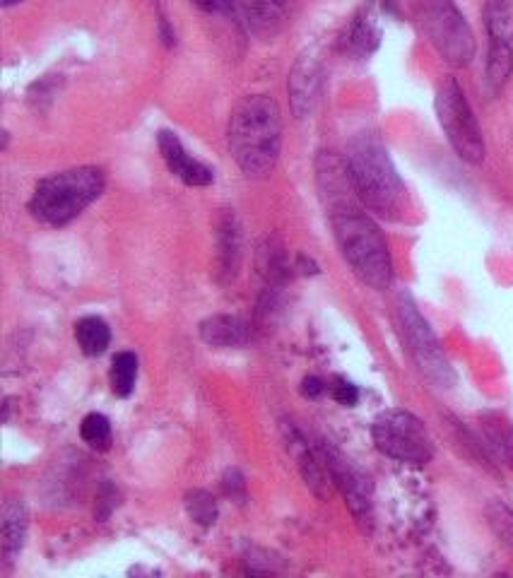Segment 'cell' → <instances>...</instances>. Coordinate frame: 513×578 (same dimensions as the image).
I'll list each match as a JSON object with an SVG mask.
<instances>
[{"label": "cell", "instance_id": "cell-1", "mask_svg": "<svg viewBox=\"0 0 513 578\" xmlns=\"http://www.w3.org/2000/svg\"><path fill=\"white\" fill-rule=\"evenodd\" d=\"M229 150L246 176H265L275 167L282 147L280 106L268 94H249L229 119Z\"/></svg>", "mask_w": 513, "mask_h": 578}, {"label": "cell", "instance_id": "cell-2", "mask_svg": "<svg viewBox=\"0 0 513 578\" xmlns=\"http://www.w3.org/2000/svg\"><path fill=\"white\" fill-rule=\"evenodd\" d=\"M345 162L364 208L388 220L403 212L408 191L381 140H376L374 135H359L352 140Z\"/></svg>", "mask_w": 513, "mask_h": 578}, {"label": "cell", "instance_id": "cell-3", "mask_svg": "<svg viewBox=\"0 0 513 578\" xmlns=\"http://www.w3.org/2000/svg\"><path fill=\"white\" fill-rule=\"evenodd\" d=\"M330 224H333L342 258L350 265L352 273L371 289H386L391 285V251H388L379 224L359 208L335 212L330 215Z\"/></svg>", "mask_w": 513, "mask_h": 578}, {"label": "cell", "instance_id": "cell-4", "mask_svg": "<svg viewBox=\"0 0 513 578\" xmlns=\"http://www.w3.org/2000/svg\"><path fill=\"white\" fill-rule=\"evenodd\" d=\"M106 179L99 167H73L41 179L29 200V212L39 222L63 227L80 217L104 193Z\"/></svg>", "mask_w": 513, "mask_h": 578}, {"label": "cell", "instance_id": "cell-5", "mask_svg": "<svg viewBox=\"0 0 513 578\" xmlns=\"http://www.w3.org/2000/svg\"><path fill=\"white\" fill-rule=\"evenodd\" d=\"M395 309H398L400 330H403V338L408 342L410 355L415 359L417 369L422 371L424 379L434 383L436 388H451L456 383V374H453L434 330L429 328L427 318L420 314L410 294H400Z\"/></svg>", "mask_w": 513, "mask_h": 578}, {"label": "cell", "instance_id": "cell-6", "mask_svg": "<svg viewBox=\"0 0 513 578\" xmlns=\"http://www.w3.org/2000/svg\"><path fill=\"white\" fill-rule=\"evenodd\" d=\"M374 444L388 458L408 465H427L434 456L432 439L420 417L408 410L381 412L371 427Z\"/></svg>", "mask_w": 513, "mask_h": 578}, {"label": "cell", "instance_id": "cell-7", "mask_svg": "<svg viewBox=\"0 0 513 578\" xmlns=\"http://www.w3.org/2000/svg\"><path fill=\"white\" fill-rule=\"evenodd\" d=\"M436 116L444 128L448 143L456 155L470 164H480L485 159V138L477 123L463 87L458 80L448 78L436 92Z\"/></svg>", "mask_w": 513, "mask_h": 578}, {"label": "cell", "instance_id": "cell-8", "mask_svg": "<svg viewBox=\"0 0 513 578\" xmlns=\"http://www.w3.org/2000/svg\"><path fill=\"white\" fill-rule=\"evenodd\" d=\"M424 32L446 63L461 68L475 56V37L451 0H432L424 10Z\"/></svg>", "mask_w": 513, "mask_h": 578}, {"label": "cell", "instance_id": "cell-9", "mask_svg": "<svg viewBox=\"0 0 513 578\" xmlns=\"http://www.w3.org/2000/svg\"><path fill=\"white\" fill-rule=\"evenodd\" d=\"M321 460L326 465L330 480L335 482V487L340 489L342 497H345L347 506H350L352 516L359 523H371V482L369 477L352 463L345 453H340L338 448L330 446L328 441L321 444Z\"/></svg>", "mask_w": 513, "mask_h": 578}, {"label": "cell", "instance_id": "cell-10", "mask_svg": "<svg viewBox=\"0 0 513 578\" xmlns=\"http://www.w3.org/2000/svg\"><path fill=\"white\" fill-rule=\"evenodd\" d=\"M157 145L167 169L176 176V179L184 181L186 186H210L212 181H215V171L205 167L203 162H198L196 157L188 155L184 143H181L176 133L159 131Z\"/></svg>", "mask_w": 513, "mask_h": 578}, {"label": "cell", "instance_id": "cell-11", "mask_svg": "<svg viewBox=\"0 0 513 578\" xmlns=\"http://www.w3.org/2000/svg\"><path fill=\"white\" fill-rule=\"evenodd\" d=\"M290 99H292V111L297 119H306L311 114L316 104L318 94V68L314 58H299L294 63L290 73Z\"/></svg>", "mask_w": 513, "mask_h": 578}, {"label": "cell", "instance_id": "cell-12", "mask_svg": "<svg viewBox=\"0 0 513 578\" xmlns=\"http://www.w3.org/2000/svg\"><path fill=\"white\" fill-rule=\"evenodd\" d=\"M0 545H3V557L8 562H13L17 554L22 552L27 540V528H29V513L22 499H8L0 513Z\"/></svg>", "mask_w": 513, "mask_h": 578}, {"label": "cell", "instance_id": "cell-13", "mask_svg": "<svg viewBox=\"0 0 513 578\" xmlns=\"http://www.w3.org/2000/svg\"><path fill=\"white\" fill-rule=\"evenodd\" d=\"M200 338L212 347H241L249 342V326L239 316H210L200 323Z\"/></svg>", "mask_w": 513, "mask_h": 578}, {"label": "cell", "instance_id": "cell-14", "mask_svg": "<svg viewBox=\"0 0 513 578\" xmlns=\"http://www.w3.org/2000/svg\"><path fill=\"white\" fill-rule=\"evenodd\" d=\"M217 263H220V273L232 280L237 275L241 263V229L234 212H227L222 217L220 234H217Z\"/></svg>", "mask_w": 513, "mask_h": 578}, {"label": "cell", "instance_id": "cell-15", "mask_svg": "<svg viewBox=\"0 0 513 578\" xmlns=\"http://www.w3.org/2000/svg\"><path fill=\"white\" fill-rule=\"evenodd\" d=\"M294 0H246V17L256 34H275L290 15Z\"/></svg>", "mask_w": 513, "mask_h": 578}, {"label": "cell", "instance_id": "cell-16", "mask_svg": "<svg viewBox=\"0 0 513 578\" xmlns=\"http://www.w3.org/2000/svg\"><path fill=\"white\" fill-rule=\"evenodd\" d=\"M75 340H78L80 350L85 352V355L97 357V355H102L106 347H109L111 330L102 318L87 316V318H80L78 326H75Z\"/></svg>", "mask_w": 513, "mask_h": 578}, {"label": "cell", "instance_id": "cell-17", "mask_svg": "<svg viewBox=\"0 0 513 578\" xmlns=\"http://www.w3.org/2000/svg\"><path fill=\"white\" fill-rule=\"evenodd\" d=\"M485 27L489 39L513 41V0H487L485 3Z\"/></svg>", "mask_w": 513, "mask_h": 578}, {"label": "cell", "instance_id": "cell-18", "mask_svg": "<svg viewBox=\"0 0 513 578\" xmlns=\"http://www.w3.org/2000/svg\"><path fill=\"white\" fill-rule=\"evenodd\" d=\"M138 379V357L133 352H119L111 362V391L119 398H128Z\"/></svg>", "mask_w": 513, "mask_h": 578}, {"label": "cell", "instance_id": "cell-19", "mask_svg": "<svg viewBox=\"0 0 513 578\" xmlns=\"http://www.w3.org/2000/svg\"><path fill=\"white\" fill-rule=\"evenodd\" d=\"M513 70V51L506 41L489 39V56H487V80L492 87H501L509 80Z\"/></svg>", "mask_w": 513, "mask_h": 578}, {"label": "cell", "instance_id": "cell-20", "mask_svg": "<svg viewBox=\"0 0 513 578\" xmlns=\"http://www.w3.org/2000/svg\"><path fill=\"white\" fill-rule=\"evenodd\" d=\"M485 513L489 528L494 530L501 545L513 552V511L506 504H501V501H489Z\"/></svg>", "mask_w": 513, "mask_h": 578}, {"label": "cell", "instance_id": "cell-21", "mask_svg": "<svg viewBox=\"0 0 513 578\" xmlns=\"http://www.w3.org/2000/svg\"><path fill=\"white\" fill-rule=\"evenodd\" d=\"M186 511L191 521H196L198 526H212L217 521V501L208 492H203V489L186 494Z\"/></svg>", "mask_w": 513, "mask_h": 578}, {"label": "cell", "instance_id": "cell-22", "mask_svg": "<svg viewBox=\"0 0 513 578\" xmlns=\"http://www.w3.org/2000/svg\"><path fill=\"white\" fill-rule=\"evenodd\" d=\"M80 436H82V441H85V444H90L92 448H99V451H104V448H109V444H111V424L104 415H99V412H92V415H87L85 420H82Z\"/></svg>", "mask_w": 513, "mask_h": 578}, {"label": "cell", "instance_id": "cell-23", "mask_svg": "<svg viewBox=\"0 0 513 578\" xmlns=\"http://www.w3.org/2000/svg\"><path fill=\"white\" fill-rule=\"evenodd\" d=\"M381 41V32L376 29L374 22H371V17H362V20L355 22V27H352V34H350V46L359 53H371L379 46Z\"/></svg>", "mask_w": 513, "mask_h": 578}, {"label": "cell", "instance_id": "cell-24", "mask_svg": "<svg viewBox=\"0 0 513 578\" xmlns=\"http://www.w3.org/2000/svg\"><path fill=\"white\" fill-rule=\"evenodd\" d=\"M97 518L99 521H104V518H109V513L119 506V492H116L111 485H104L102 492H99L97 497Z\"/></svg>", "mask_w": 513, "mask_h": 578}, {"label": "cell", "instance_id": "cell-25", "mask_svg": "<svg viewBox=\"0 0 513 578\" xmlns=\"http://www.w3.org/2000/svg\"><path fill=\"white\" fill-rule=\"evenodd\" d=\"M333 398L338 400L340 405H347V408H352V405H357V400H359V391H357V386H352L350 381H338L333 386Z\"/></svg>", "mask_w": 513, "mask_h": 578}, {"label": "cell", "instance_id": "cell-26", "mask_svg": "<svg viewBox=\"0 0 513 578\" xmlns=\"http://www.w3.org/2000/svg\"><path fill=\"white\" fill-rule=\"evenodd\" d=\"M198 8H203L205 13H227L232 8V0H193Z\"/></svg>", "mask_w": 513, "mask_h": 578}, {"label": "cell", "instance_id": "cell-27", "mask_svg": "<svg viewBox=\"0 0 513 578\" xmlns=\"http://www.w3.org/2000/svg\"><path fill=\"white\" fill-rule=\"evenodd\" d=\"M323 391H326V386H323L321 379H316V376H306L302 383V393L306 395V398H318Z\"/></svg>", "mask_w": 513, "mask_h": 578}, {"label": "cell", "instance_id": "cell-28", "mask_svg": "<svg viewBox=\"0 0 513 578\" xmlns=\"http://www.w3.org/2000/svg\"><path fill=\"white\" fill-rule=\"evenodd\" d=\"M17 3H20V0H3L5 8H10V5H17Z\"/></svg>", "mask_w": 513, "mask_h": 578}]
</instances>
